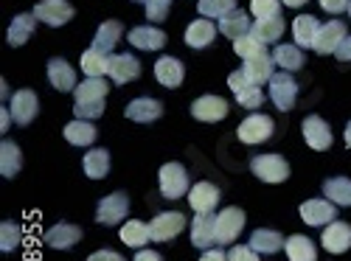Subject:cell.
I'll list each match as a JSON object with an SVG mask.
<instances>
[{
    "mask_svg": "<svg viewBox=\"0 0 351 261\" xmlns=\"http://www.w3.org/2000/svg\"><path fill=\"white\" fill-rule=\"evenodd\" d=\"M158 186H160L163 199H180V197H186V191H191L189 171L180 163H163L158 171Z\"/></svg>",
    "mask_w": 351,
    "mask_h": 261,
    "instance_id": "obj_1",
    "label": "cell"
},
{
    "mask_svg": "<svg viewBox=\"0 0 351 261\" xmlns=\"http://www.w3.org/2000/svg\"><path fill=\"white\" fill-rule=\"evenodd\" d=\"M250 171L256 174L261 183H284V180L289 177V163H287L281 155H276V152H270V155H256V158L250 160Z\"/></svg>",
    "mask_w": 351,
    "mask_h": 261,
    "instance_id": "obj_2",
    "label": "cell"
},
{
    "mask_svg": "<svg viewBox=\"0 0 351 261\" xmlns=\"http://www.w3.org/2000/svg\"><path fill=\"white\" fill-rule=\"evenodd\" d=\"M267 84H270V99H273L276 110L289 112L292 107H295V101H298V84H295V79H292L287 71L276 73Z\"/></svg>",
    "mask_w": 351,
    "mask_h": 261,
    "instance_id": "obj_3",
    "label": "cell"
},
{
    "mask_svg": "<svg viewBox=\"0 0 351 261\" xmlns=\"http://www.w3.org/2000/svg\"><path fill=\"white\" fill-rule=\"evenodd\" d=\"M127 214H130V197L124 191L107 194L104 199H99V206H96V222L99 225H119Z\"/></svg>",
    "mask_w": 351,
    "mask_h": 261,
    "instance_id": "obj_4",
    "label": "cell"
},
{
    "mask_svg": "<svg viewBox=\"0 0 351 261\" xmlns=\"http://www.w3.org/2000/svg\"><path fill=\"white\" fill-rule=\"evenodd\" d=\"M186 222H189V219H186L180 211H163V214H158V216L149 222L152 242H171L174 236L183 234Z\"/></svg>",
    "mask_w": 351,
    "mask_h": 261,
    "instance_id": "obj_5",
    "label": "cell"
},
{
    "mask_svg": "<svg viewBox=\"0 0 351 261\" xmlns=\"http://www.w3.org/2000/svg\"><path fill=\"white\" fill-rule=\"evenodd\" d=\"M273 121L267 119V115H261V112H253V115H247V119L239 124V129H237V135H239V140L242 143H265V140H270L273 138Z\"/></svg>",
    "mask_w": 351,
    "mask_h": 261,
    "instance_id": "obj_6",
    "label": "cell"
},
{
    "mask_svg": "<svg viewBox=\"0 0 351 261\" xmlns=\"http://www.w3.org/2000/svg\"><path fill=\"white\" fill-rule=\"evenodd\" d=\"M245 227V211L242 208H225L217 214V245L237 242Z\"/></svg>",
    "mask_w": 351,
    "mask_h": 261,
    "instance_id": "obj_7",
    "label": "cell"
},
{
    "mask_svg": "<svg viewBox=\"0 0 351 261\" xmlns=\"http://www.w3.org/2000/svg\"><path fill=\"white\" fill-rule=\"evenodd\" d=\"M301 219L309 227L332 225L337 219V206L332 199H306V202H301Z\"/></svg>",
    "mask_w": 351,
    "mask_h": 261,
    "instance_id": "obj_8",
    "label": "cell"
},
{
    "mask_svg": "<svg viewBox=\"0 0 351 261\" xmlns=\"http://www.w3.org/2000/svg\"><path fill=\"white\" fill-rule=\"evenodd\" d=\"M34 17L51 28H60L73 17V6L68 0H40L34 6Z\"/></svg>",
    "mask_w": 351,
    "mask_h": 261,
    "instance_id": "obj_9",
    "label": "cell"
},
{
    "mask_svg": "<svg viewBox=\"0 0 351 261\" xmlns=\"http://www.w3.org/2000/svg\"><path fill=\"white\" fill-rule=\"evenodd\" d=\"M37 110H40V99H37L34 90H20V93L12 96V110L9 112H12L14 124L28 127V124L37 119Z\"/></svg>",
    "mask_w": 351,
    "mask_h": 261,
    "instance_id": "obj_10",
    "label": "cell"
},
{
    "mask_svg": "<svg viewBox=\"0 0 351 261\" xmlns=\"http://www.w3.org/2000/svg\"><path fill=\"white\" fill-rule=\"evenodd\" d=\"M191 115L197 121H206V124H217L228 115V101L222 96H199L191 104Z\"/></svg>",
    "mask_w": 351,
    "mask_h": 261,
    "instance_id": "obj_11",
    "label": "cell"
},
{
    "mask_svg": "<svg viewBox=\"0 0 351 261\" xmlns=\"http://www.w3.org/2000/svg\"><path fill=\"white\" fill-rule=\"evenodd\" d=\"M304 140L315 152H324L332 147V127L320 115H309V119H304Z\"/></svg>",
    "mask_w": 351,
    "mask_h": 261,
    "instance_id": "obj_12",
    "label": "cell"
},
{
    "mask_svg": "<svg viewBox=\"0 0 351 261\" xmlns=\"http://www.w3.org/2000/svg\"><path fill=\"white\" fill-rule=\"evenodd\" d=\"M189 206L197 211V214H214V208L219 206V188L208 180H202L197 186H191L189 191Z\"/></svg>",
    "mask_w": 351,
    "mask_h": 261,
    "instance_id": "obj_13",
    "label": "cell"
},
{
    "mask_svg": "<svg viewBox=\"0 0 351 261\" xmlns=\"http://www.w3.org/2000/svg\"><path fill=\"white\" fill-rule=\"evenodd\" d=\"M124 115H127L130 121H135V124H152V121H158L160 115H163V104L155 101V99H149V96H141V99H132L127 104Z\"/></svg>",
    "mask_w": 351,
    "mask_h": 261,
    "instance_id": "obj_14",
    "label": "cell"
},
{
    "mask_svg": "<svg viewBox=\"0 0 351 261\" xmlns=\"http://www.w3.org/2000/svg\"><path fill=\"white\" fill-rule=\"evenodd\" d=\"M191 245L199 250H208V245H217V216L214 214H197L191 219Z\"/></svg>",
    "mask_w": 351,
    "mask_h": 261,
    "instance_id": "obj_15",
    "label": "cell"
},
{
    "mask_svg": "<svg viewBox=\"0 0 351 261\" xmlns=\"http://www.w3.org/2000/svg\"><path fill=\"white\" fill-rule=\"evenodd\" d=\"M79 239H82V227H76L71 222H56L51 230H45V236H43V242L53 250H68Z\"/></svg>",
    "mask_w": 351,
    "mask_h": 261,
    "instance_id": "obj_16",
    "label": "cell"
},
{
    "mask_svg": "<svg viewBox=\"0 0 351 261\" xmlns=\"http://www.w3.org/2000/svg\"><path fill=\"white\" fill-rule=\"evenodd\" d=\"M107 76L115 82V84H127V82H135L141 76V62L135 60L132 53H119V56H110V71Z\"/></svg>",
    "mask_w": 351,
    "mask_h": 261,
    "instance_id": "obj_17",
    "label": "cell"
},
{
    "mask_svg": "<svg viewBox=\"0 0 351 261\" xmlns=\"http://www.w3.org/2000/svg\"><path fill=\"white\" fill-rule=\"evenodd\" d=\"M127 42L132 48H141V51H160L169 40H166V34L160 32V28H155V25H138V28H132V32L127 34Z\"/></svg>",
    "mask_w": 351,
    "mask_h": 261,
    "instance_id": "obj_18",
    "label": "cell"
},
{
    "mask_svg": "<svg viewBox=\"0 0 351 261\" xmlns=\"http://www.w3.org/2000/svg\"><path fill=\"white\" fill-rule=\"evenodd\" d=\"M320 245H324L329 253H346L348 247H351V225L348 222H332V225H326V230H324V236H320Z\"/></svg>",
    "mask_w": 351,
    "mask_h": 261,
    "instance_id": "obj_19",
    "label": "cell"
},
{
    "mask_svg": "<svg viewBox=\"0 0 351 261\" xmlns=\"http://www.w3.org/2000/svg\"><path fill=\"white\" fill-rule=\"evenodd\" d=\"M346 37H348V32H346L343 20H329L326 25H320V34H317L315 51H317V53H335Z\"/></svg>",
    "mask_w": 351,
    "mask_h": 261,
    "instance_id": "obj_20",
    "label": "cell"
},
{
    "mask_svg": "<svg viewBox=\"0 0 351 261\" xmlns=\"http://www.w3.org/2000/svg\"><path fill=\"white\" fill-rule=\"evenodd\" d=\"M48 79H51V87H56L60 93H71V90L79 87L73 68L62 60V56H53V60L48 62Z\"/></svg>",
    "mask_w": 351,
    "mask_h": 261,
    "instance_id": "obj_21",
    "label": "cell"
},
{
    "mask_svg": "<svg viewBox=\"0 0 351 261\" xmlns=\"http://www.w3.org/2000/svg\"><path fill=\"white\" fill-rule=\"evenodd\" d=\"M284 245H287V239L278 234V230H270V227H258V230H253V234H250V247L258 256H273Z\"/></svg>",
    "mask_w": 351,
    "mask_h": 261,
    "instance_id": "obj_22",
    "label": "cell"
},
{
    "mask_svg": "<svg viewBox=\"0 0 351 261\" xmlns=\"http://www.w3.org/2000/svg\"><path fill=\"white\" fill-rule=\"evenodd\" d=\"M183 62L174 60V56H160V60L155 62V79L163 84V87H180L183 84Z\"/></svg>",
    "mask_w": 351,
    "mask_h": 261,
    "instance_id": "obj_23",
    "label": "cell"
},
{
    "mask_svg": "<svg viewBox=\"0 0 351 261\" xmlns=\"http://www.w3.org/2000/svg\"><path fill=\"white\" fill-rule=\"evenodd\" d=\"M242 73L247 76V82L250 84H265V82H270L276 73H273V56L265 51V53H258V56H253V60H247L245 65H242Z\"/></svg>",
    "mask_w": 351,
    "mask_h": 261,
    "instance_id": "obj_24",
    "label": "cell"
},
{
    "mask_svg": "<svg viewBox=\"0 0 351 261\" xmlns=\"http://www.w3.org/2000/svg\"><path fill=\"white\" fill-rule=\"evenodd\" d=\"M37 23H40V20L34 17V12H32V14H17V17L12 20V25H9V32H6L9 45H12V48H20L23 42H28V37L34 34Z\"/></svg>",
    "mask_w": 351,
    "mask_h": 261,
    "instance_id": "obj_25",
    "label": "cell"
},
{
    "mask_svg": "<svg viewBox=\"0 0 351 261\" xmlns=\"http://www.w3.org/2000/svg\"><path fill=\"white\" fill-rule=\"evenodd\" d=\"M292 34H295L298 48H315L317 34H320V23L312 14H301V17H295V23H292Z\"/></svg>",
    "mask_w": 351,
    "mask_h": 261,
    "instance_id": "obj_26",
    "label": "cell"
},
{
    "mask_svg": "<svg viewBox=\"0 0 351 261\" xmlns=\"http://www.w3.org/2000/svg\"><path fill=\"white\" fill-rule=\"evenodd\" d=\"M214 37H217V28L211 25V20H194V23H189V28H186V45H191V48H208L211 42H214Z\"/></svg>",
    "mask_w": 351,
    "mask_h": 261,
    "instance_id": "obj_27",
    "label": "cell"
},
{
    "mask_svg": "<svg viewBox=\"0 0 351 261\" xmlns=\"http://www.w3.org/2000/svg\"><path fill=\"white\" fill-rule=\"evenodd\" d=\"M284 32H287V23L281 20V14L278 17H267V20H256L253 23V37L258 40V42H278L281 37H284Z\"/></svg>",
    "mask_w": 351,
    "mask_h": 261,
    "instance_id": "obj_28",
    "label": "cell"
},
{
    "mask_svg": "<svg viewBox=\"0 0 351 261\" xmlns=\"http://www.w3.org/2000/svg\"><path fill=\"white\" fill-rule=\"evenodd\" d=\"M79 65H82V71H84L87 79H101L110 71V56L104 51H99V48H87L82 53V62Z\"/></svg>",
    "mask_w": 351,
    "mask_h": 261,
    "instance_id": "obj_29",
    "label": "cell"
},
{
    "mask_svg": "<svg viewBox=\"0 0 351 261\" xmlns=\"http://www.w3.org/2000/svg\"><path fill=\"white\" fill-rule=\"evenodd\" d=\"M273 62L278 65V68H284L287 73H292V71H301L304 65H306V60H304V48H298V45H276V53H273Z\"/></svg>",
    "mask_w": 351,
    "mask_h": 261,
    "instance_id": "obj_30",
    "label": "cell"
},
{
    "mask_svg": "<svg viewBox=\"0 0 351 261\" xmlns=\"http://www.w3.org/2000/svg\"><path fill=\"white\" fill-rule=\"evenodd\" d=\"M219 32H222L225 37H230V40H239V37L250 34V20H247V12L233 9L230 14H225V17L219 20Z\"/></svg>",
    "mask_w": 351,
    "mask_h": 261,
    "instance_id": "obj_31",
    "label": "cell"
},
{
    "mask_svg": "<svg viewBox=\"0 0 351 261\" xmlns=\"http://www.w3.org/2000/svg\"><path fill=\"white\" fill-rule=\"evenodd\" d=\"M121 34H124V25H121V20H104L101 25H99V32H96V40H93V48H99V51H112L115 48V42L121 40Z\"/></svg>",
    "mask_w": 351,
    "mask_h": 261,
    "instance_id": "obj_32",
    "label": "cell"
},
{
    "mask_svg": "<svg viewBox=\"0 0 351 261\" xmlns=\"http://www.w3.org/2000/svg\"><path fill=\"white\" fill-rule=\"evenodd\" d=\"M152 239V234H149V225L146 222H141V219H132V222H124V227H121V242L127 245V247H132V250H143V245Z\"/></svg>",
    "mask_w": 351,
    "mask_h": 261,
    "instance_id": "obj_33",
    "label": "cell"
},
{
    "mask_svg": "<svg viewBox=\"0 0 351 261\" xmlns=\"http://www.w3.org/2000/svg\"><path fill=\"white\" fill-rule=\"evenodd\" d=\"M107 90L110 84L104 79H84L73 90V96H76V104H90V101H104Z\"/></svg>",
    "mask_w": 351,
    "mask_h": 261,
    "instance_id": "obj_34",
    "label": "cell"
},
{
    "mask_svg": "<svg viewBox=\"0 0 351 261\" xmlns=\"http://www.w3.org/2000/svg\"><path fill=\"white\" fill-rule=\"evenodd\" d=\"M284 250H287V258H289V261H315V258H317L315 242H312L309 236H298V234L287 239Z\"/></svg>",
    "mask_w": 351,
    "mask_h": 261,
    "instance_id": "obj_35",
    "label": "cell"
},
{
    "mask_svg": "<svg viewBox=\"0 0 351 261\" xmlns=\"http://www.w3.org/2000/svg\"><path fill=\"white\" fill-rule=\"evenodd\" d=\"M82 166H84V174H87V177L104 180V177H107V171H110V152H107V149H90V152L84 155Z\"/></svg>",
    "mask_w": 351,
    "mask_h": 261,
    "instance_id": "obj_36",
    "label": "cell"
},
{
    "mask_svg": "<svg viewBox=\"0 0 351 261\" xmlns=\"http://www.w3.org/2000/svg\"><path fill=\"white\" fill-rule=\"evenodd\" d=\"M96 135H99L96 127L90 121H82V119H76L65 127V140L73 143V147H90V143L96 140Z\"/></svg>",
    "mask_w": 351,
    "mask_h": 261,
    "instance_id": "obj_37",
    "label": "cell"
},
{
    "mask_svg": "<svg viewBox=\"0 0 351 261\" xmlns=\"http://www.w3.org/2000/svg\"><path fill=\"white\" fill-rule=\"evenodd\" d=\"M324 197L332 199L335 206L351 208V180L348 177H329L324 183Z\"/></svg>",
    "mask_w": 351,
    "mask_h": 261,
    "instance_id": "obj_38",
    "label": "cell"
},
{
    "mask_svg": "<svg viewBox=\"0 0 351 261\" xmlns=\"http://www.w3.org/2000/svg\"><path fill=\"white\" fill-rule=\"evenodd\" d=\"M23 166V158H20V147L12 140H3V147H0V174H3L6 180H12L14 174L20 171Z\"/></svg>",
    "mask_w": 351,
    "mask_h": 261,
    "instance_id": "obj_39",
    "label": "cell"
},
{
    "mask_svg": "<svg viewBox=\"0 0 351 261\" xmlns=\"http://www.w3.org/2000/svg\"><path fill=\"white\" fill-rule=\"evenodd\" d=\"M233 9H237V0H199L197 3V12L202 17H219V20Z\"/></svg>",
    "mask_w": 351,
    "mask_h": 261,
    "instance_id": "obj_40",
    "label": "cell"
},
{
    "mask_svg": "<svg viewBox=\"0 0 351 261\" xmlns=\"http://www.w3.org/2000/svg\"><path fill=\"white\" fill-rule=\"evenodd\" d=\"M233 96H237V101L245 107V110H258L261 104H265V93H261V87L258 84H245L239 87V90H233Z\"/></svg>",
    "mask_w": 351,
    "mask_h": 261,
    "instance_id": "obj_41",
    "label": "cell"
},
{
    "mask_svg": "<svg viewBox=\"0 0 351 261\" xmlns=\"http://www.w3.org/2000/svg\"><path fill=\"white\" fill-rule=\"evenodd\" d=\"M233 51H237V56H242V60H253V56L265 53V42H258L253 34H245L239 40H233Z\"/></svg>",
    "mask_w": 351,
    "mask_h": 261,
    "instance_id": "obj_42",
    "label": "cell"
},
{
    "mask_svg": "<svg viewBox=\"0 0 351 261\" xmlns=\"http://www.w3.org/2000/svg\"><path fill=\"white\" fill-rule=\"evenodd\" d=\"M20 236H23L20 225L6 219L3 225H0V250H3V253H12V250L20 245Z\"/></svg>",
    "mask_w": 351,
    "mask_h": 261,
    "instance_id": "obj_43",
    "label": "cell"
},
{
    "mask_svg": "<svg viewBox=\"0 0 351 261\" xmlns=\"http://www.w3.org/2000/svg\"><path fill=\"white\" fill-rule=\"evenodd\" d=\"M250 12L258 20H267V17H278L281 14V0H250Z\"/></svg>",
    "mask_w": 351,
    "mask_h": 261,
    "instance_id": "obj_44",
    "label": "cell"
},
{
    "mask_svg": "<svg viewBox=\"0 0 351 261\" xmlns=\"http://www.w3.org/2000/svg\"><path fill=\"white\" fill-rule=\"evenodd\" d=\"M146 20H152V23H160L166 20L169 9H171V0H146Z\"/></svg>",
    "mask_w": 351,
    "mask_h": 261,
    "instance_id": "obj_45",
    "label": "cell"
},
{
    "mask_svg": "<svg viewBox=\"0 0 351 261\" xmlns=\"http://www.w3.org/2000/svg\"><path fill=\"white\" fill-rule=\"evenodd\" d=\"M73 112H76V119H82V121H93V119H101V112H104V101L76 104V107H73Z\"/></svg>",
    "mask_w": 351,
    "mask_h": 261,
    "instance_id": "obj_46",
    "label": "cell"
},
{
    "mask_svg": "<svg viewBox=\"0 0 351 261\" xmlns=\"http://www.w3.org/2000/svg\"><path fill=\"white\" fill-rule=\"evenodd\" d=\"M228 261H258V253L250 245H237V247H230Z\"/></svg>",
    "mask_w": 351,
    "mask_h": 261,
    "instance_id": "obj_47",
    "label": "cell"
},
{
    "mask_svg": "<svg viewBox=\"0 0 351 261\" xmlns=\"http://www.w3.org/2000/svg\"><path fill=\"white\" fill-rule=\"evenodd\" d=\"M348 3L351 0H320V9L329 14H343V12H348Z\"/></svg>",
    "mask_w": 351,
    "mask_h": 261,
    "instance_id": "obj_48",
    "label": "cell"
},
{
    "mask_svg": "<svg viewBox=\"0 0 351 261\" xmlns=\"http://www.w3.org/2000/svg\"><path fill=\"white\" fill-rule=\"evenodd\" d=\"M87 261H124V256H119L115 250H96L93 256H87Z\"/></svg>",
    "mask_w": 351,
    "mask_h": 261,
    "instance_id": "obj_49",
    "label": "cell"
},
{
    "mask_svg": "<svg viewBox=\"0 0 351 261\" xmlns=\"http://www.w3.org/2000/svg\"><path fill=\"white\" fill-rule=\"evenodd\" d=\"M335 56H337L340 62H351V34H348V37L340 42V48L335 51Z\"/></svg>",
    "mask_w": 351,
    "mask_h": 261,
    "instance_id": "obj_50",
    "label": "cell"
},
{
    "mask_svg": "<svg viewBox=\"0 0 351 261\" xmlns=\"http://www.w3.org/2000/svg\"><path fill=\"white\" fill-rule=\"evenodd\" d=\"M199 261H228V256L222 250H217V247H208V250H202Z\"/></svg>",
    "mask_w": 351,
    "mask_h": 261,
    "instance_id": "obj_51",
    "label": "cell"
},
{
    "mask_svg": "<svg viewBox=\"0 0 351 261\" xmlns=\"http://www.w3.org/2000/svg\"><path fill=\"white\" fill-rule=\"evenodd\" d=\"M135 261H163L160 258V253H155V250H138V256H135Z\"/></svg>",
    "mask_w": 351,
    "mask_h": 261,
    "instance_id": "obj_52",
    "label": "cell"
},
{
    "mask_svg": "<svg viewBox=\"0 0 351 261\" xmlns=\"http://www.w3.org/2000/svg\"><path fill=\"white\" fill-rule=\"evenodd\" d=\"M281 3H284V6H289V9H298V6H306L309 0H281Z\"/></svg>",
    "mask_w": 351,
    "mask_h": 261,
    "instance_id": "obj_53",
    "label": "cell"
},
{
    "mask_svg": "<svg viewBox=\"0 0 351 261\" xmlns=\"http://www.w3.org/2000/svg\"><path fill=\"white\" fill-rule=\"evenodd\" d=\"M346 147L351 149V121H348V127H346Z\"/></svg>",
    "mask_w": 351,
    "mask_h": 261,
    "instance_id": "obj_54",
    "label": "cell"
},
{
    "mask_svg": "<svg viewBox=\"0 0 351 261\" xmlns=\"http://www.w3.org/2000/svg\"><path fill=\"white\" fill-rule=\"evenodd\" d=\"M135 3H146V0H135Z\"/></svg>",
    "mask_w": 351,
    "mask_h": 261,
    "instance_id": "obj_55",
    "label": "cell"
},
{
    "mask_svg": "<svg viewBox=\"0 0 351 261\" xmlns=\"http://www.w3.org/2000/svg\"><path fill=\"white\" fill-rule=\"evenodd\" d=\"M348 14H351V3H348Z\"/></svg>",
    "mask_w": 351,
    "mask_h": 261,
    "instance_id": "obj_56",
    "label": "cell"
}]
</instances>
